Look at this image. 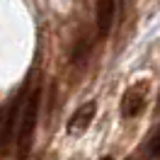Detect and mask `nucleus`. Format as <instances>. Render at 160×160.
<instances>
[{"label":"nucleus","mask_w":160,"mask_h":160,"mask_svg":"<svg viewBox=\"0 0 160 160\" xmlns=\"http://www.w3.org/2000/svg\"><path fill=\"white\" fill-rule=\"evenodd\" d=\"M39 109H41V88H34L29 92L27 102L20 109V121H17V155L20 160H27L34 146V133L39 124Z\"/></svg>","instance_id":"nucleus-1"},{"label":"nucleus","mask_w":160,"mask_h":160,"mask_svg":"<svg viewBox=\"0 0 160 160\" xmlns=\"http://www.w3.org/2000/svg\"><path fill=\"white\" fill-rule=\"evenodd\" d=\"M146 95H148V82H136V85H131L129 90L124 92V97H121V117L124 119H133V117H138L141 112L146 109Z\"/></svg>","instance_id":"nucleus-2"},{"label":"nucleus","mask_w":160,"mask_h":160,"mask_svg":"<svg viewBox=\"0 0 160 160\" xmlns=\"http://www.w3.org/2000/svg\"><path fill=\"white\" fill-rule=\"evenodd\" d=\"M114 17H117V0H97V5H95V34L100 39H104L112 32Z\"/></svg>","instance_id":"nucleus-3"},{"label":"nucleus","mask_w":160,"mask_h":160,"mask_svg":"<svg viewBox=\"0 0 160 160\" xmlns=\"http://www.w3.org/2000/svg\"><path fill=\"white\" fill-rule=\"evenodd\" d=\"M95 112H97V104L95 102H85L82 107H78V109L70 114L68 124H66V131L68 133H82V131H88V126L92 124V119H95Z\"/></svg>","instance_id":"nucleus-4"},{"label":"nucleus","mask_w":160,"mask_h":160,"mask_svg":"<svg viewBox=\"0 0 160 160\" xmlns=\"http://www.w3.org/2000/svg\"><path fill=\"white\" fill-rule=\"evenodd\" d=\"M92 46H95V37H92L90 32H85V34H80L78 41H75V46H73V53H70V61L80 66V63H85L88 56H90Z\"/></svg>","instance_id":"nucleus-5"},{"label":"nucleus","mask_w":160,"mask_h":160,"mask_svg":"<svg viewBox=\"0 0 160 160\" xmlns=\"http://www.w3.org/2000/svg\"><path fill=\"white\" fill-rule=\"evenodd\" d=\"M20 109H22L20 100H15V102H12V107H10V114H8V121H5V126H2V133H0V138H2V146H8V143L12 141L15 126H17V121H20Z\"/></svg>","instance_id":"nucleus-6"},{"label":"nucleus","mask_w":160,"mask_h":160,"mask_svg":"<svg viewBox=\"0 0 160 160\" xmlns=\"http://www.w3.org/2000/svg\"><path fill=\"white\" fill-rule=\"evenodd\" d=\"M148 153H150V158H160V129L155 131V136L150 138V143H148Z\"/></svg>","instance_id":"nucleus-7"},{"label":"nucleus","mask_w":160,"mask_h":160,"mask_svg":"<svg viewBox=\"0 0 160 160\" xmlns=\"http://www.w3.org/2000/svg\"><path fill=\"white\" fill-rule=\"evenodd\" d=\"M100 160H114V158H112V155H104V158H100Z\"/></svg>","instance_id":"nucleus-8"},{"label":"nucleus","mask_w":160,"mask_h":160,"mask_svg":"<svg viewBox=\"0 0 160 160\" xmlns=\"http://www.w3.org/2000/svg\"><path fill=\"white\" fill-rule=\"evenodd\" d=\"M0 117H2V109H0Z\"/></svg>","instance_id":"nucleus-9"}]
</instances>
